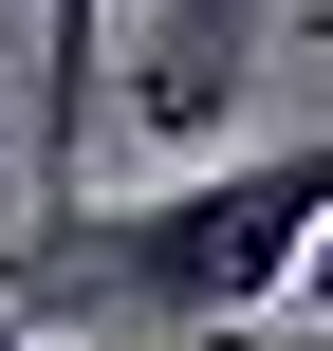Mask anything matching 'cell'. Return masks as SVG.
Returning a JSON list of instances; mask_svg holds the SVG:
<instances>
[{
    "label": "cell",
    "instance_id": "1",
    "mask_svg": "<svg viewBox=\"0 0 333 351\" xmlns=\"http://www.w3.org/2000/svg\"><path fill=\"white\" fill-rule=\"evenodd\" d=\"M333 241V148H204L148 204H19L0 296L111 351H222L241 315H297V259Z\"/></svg>",
    "mask_w": 333,
    "mask_h": 351
},
{
    "label": "cell",
    "instance_id": "2",
    "mask_svg": "<svg viewBox=\"0 0 333 351\" xmlns=\"http://www.w3.org/2000/svg\"><path fill=\"white\" fill-rule=\"evenodd\" d=\"M260 19H278V0H167V37L130 56V130H148V148H222V111H241V74H260Z\"/></svg>",
    "mask_w": 333,
    "mask_h": 351
},
{
    "label": "cell",
    "instance_id": "3",
    "mask_svg": "<svg viewBox=\"0 0 333 351\" xmlns=\"http://www.w3.org/2000/svg\"><path fill=\"white\" fill-rule=\"evenodd\" d=\"M222 351H333V315H241Z\"/></svg>",
    "mask_w": 333,
    "mask_h": 351
},
{
    "label": "cell",
    "instance_id": "4",
    "mask_svg": "<svg viewBox=\"0 0 333 351\" xmlns=\"http://www.w3.org/2000/svg\"><path fill=\"white\" fill-rule=\"evenodd\" d=\"M297 315H333V241H315V259H297Z\"/></svg>",
    "mask_w": 333,
    "mask_h": 351
},
{
    "label": "cell",
    "instance_id": "5",
    "mask_svg": "<svg viewBox=\"0 0 333 351\" xmlns=\"http://www.w3.org/2000/svg\"><path fill=\"white\" fill-rule=\"evenodd\" d=\"M0 351H37V315H19V296H0Z\"/></svg>",
    "mask_w": 333,
    "mask_h": 351
}]
</instances>
